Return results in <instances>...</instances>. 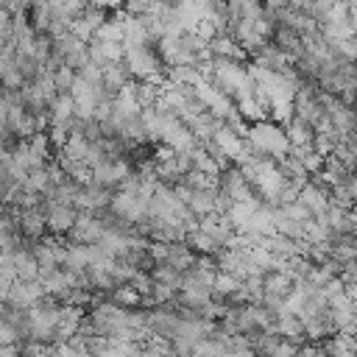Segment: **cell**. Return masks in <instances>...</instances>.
Here are the masks:
<instances>
[{
  "instance_id": "6",
  "label": "cell",
  "mask_w": 357,
  "mask_h": 357,
  "mask_svg": "<svg viewBox=\"0 0 357 357\" xmlns=\"http://www.w3.org/2000/svg\"><path fill=\"white\" fill-rule=\"evenodd\" d=\"M92 39H100V42H123V25H120V20H117V17L106 20V22L95 31Z\"/></svg>"
},
{
  "instance_id": "4",
  "label": "cell",
  "mask_w": 357,
  "mask_h": 357,
  "mask_svg": "<svg viewBox=\"0 0 357 357\" xmlns=\"http://www.w3.org/2000/svg\"><path fill=\"white\" fill-rule=\"evenodd\" d=\"M128 78H131V73H128L126 61H114V64L103 67V92L106 95H117L128 84Z\"/></svg>"
},
{
  "instance_id": "5",
  "label": "cell",
  "mask_w": 357,
  "mask_h": 357,
  "mask_svg": "<svg viewBox=\"0 0 357 357\" xmlns=\"http://www.w3.org/2000/svg\"><path fill=\"white\" fill-rule=\"evenodd\" d=\"M75 220H78V215H75V209L70 204H56L50 209V215H47V226L53 231H67V229L75 226Z\"/></svg>"
},
{
  "instance_id": "12",
  "label": "cell",
  "mask_w": 357,
  "mask_h": 357,
  "mask_svg": "<svg viewBox=\"0 0 357 357\" xmlns=\"http://www.w3.org/2000/svg\"><path fill=\"white\" fill-rule=\"evenodd\" d=\"M343 3H346L349 8H357V0H343Z\"/></svg>"
},
{
  "instance_id": "7",
  "label": "cell",
  "mask_w": 357,
  "mask_h": 357,
  "mask_svg": "<svg viewBox=\"0 0 357 357\" xmlns=\"http://www.w3.org/2000/svg\"><path fill=\"white\" fill-rule=\"evenodd\" d=\"M73 81H75V73H73V67H64V64H59V67L53 70V84H56V92H67V89L73 86Z\"/></svg>"
},
{
  "instance_id": "3",
  "label": "cell",
  "mask_w": 357,
  "mask_h": 357,
  "mask_svg": "<svg viewBox=\"0 0 357 357\" xmlns=\"http://www.w3.org/2000/svg\"><path fill=\"white\" fill-rule=\"evenodd\" d=\"M89 61L98 67H109L114 61H123V42H100V39H89Z\"/></svg>"
},
{
  "instance_id": "9",
  "label": "cell",
  "mask_w": 357,
  "mask_h": 357,
  "mask_svg": "<svg viewBox=\"0 0 357 357\" xmlns=\"http://www.w3.org/2000/svg\"><path fill=\"white\" fill-rule=\"evenodd\" d=\"M114 296H117V301H120V304H137V301H139V293H137V290H131V287H120Z\"/></svg>"
},
{
  "instance_id": "2",
  "label": "cell",
  "mask_w": 357,
  "mask_h": 357,
  "mask_svg": "<svg viewBox=\"0 0 357 357\" xmlns=\"http://www.w3.org/2000/svg\"><path fill=\"white\" fill-rule=\"evenodd\" d=\"M126 53H123V61L128 67V73L139 81H156L159 75V50L153 53L148 45H123Z\"/></svg>"
},
{
  "instance_id": "8",
  "label": "cell",
  "mask_w": 357,
  "mask_h": 357,
  "mask_svg": "<svg viewBox=\"0 0 357 357\" xmlns=\"http://www.w3.org/2000/svg\"><path fill=\"white\" fill-rule=\"evenodd\" d=\"M156 6H159V0H123V8H126L128 14H137V17L153 11Z\"/></svg>"
},
{
  "instance_id": "11",
  "label": "cell",
  "mask_w": 357,
  "mask_h": 357,
  "mask_svg": "<svg viewBox=\"0 0 357 357\" xmlns=\"http://www.w3.org/2000/svg\"><path fill=\"white\" fill-rule=\"evenodd\" d=\"M351 190H354V198H357V173H351Z\"/></svg>"
},
{
  "instance_id": "10",
  "label": "cell",
  "mask_w": 357,
  "mask_h": 357,
  "mask_svg": "<svg viewBox=\"0 0 357 357\" xmlns=\"http://www.w3.org/2000/svg\"><path fill=\"white\" fill-rule=\"evenodd\" d=\"M89 3L98 6V8H106V11H117L123 6V0H89Z\"/></svg>"
},
{
  "instance_id": "1",
  "label": "cell",
  "mask_w": 357,
  "mask_h": 357,
  "mask_svg": "<svg viewBox=\"0 0 357 357\" xmlns=\"http://www.w3.org/2000/svg\"><path fill=\"white\" fill-rule=\"evenodd\" d=\"M248 142H251V151L257 156H271V159H284L290 153V148H293L287 131L279 128L276 123H268V120L251 123Z\"/></svg>"
}]
</instances>
